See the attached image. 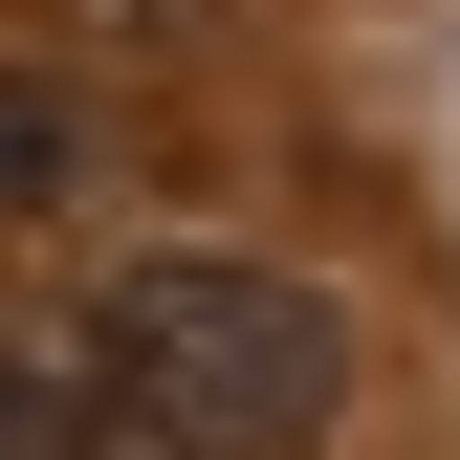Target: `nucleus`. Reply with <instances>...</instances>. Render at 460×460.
Segmentation results:
<instances>
[{
  "instance_id": "1",
  "label": "nucleus",
  "mask_w": 460,
  "mask_h": 460,
  "mask_svg": "<svg viewBox=\"0 0 460 460\" xmlns=\"http://www.w3.org/2000/svg\"><path fill=\"white\" fill-rule=\"evenodd\" d=\"M88 373L132 417V460H307L351 417V307L285 285V263H132Z\"/></svg>"
}]
</instances>
